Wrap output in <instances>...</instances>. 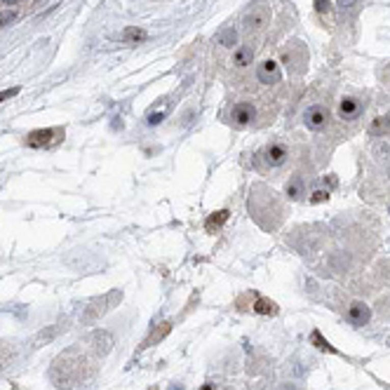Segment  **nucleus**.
<instances>
[{
    "instance_id": "nucleus-17",
    "label": "nucleus",
    "mask_w": 390,
    "mask_h": 390,
    "mask_svg": "<svg viewBox=\"0 0 390 390\" xmlns=\"http://www.w3.org/2000/svg\"><path fill=\"white\" fill-rule=\"evenodd\" d=\"M385 132H390L388 118H385V116L374 118V120H372V125H369V134H372V136H383Z\"/></svg>"
},
{
    "instance_id": "nucleus-15",
    "label": "nucleus",
    "mask_w": 390,
    "mask_h": 390,
    "mask_svg": "<svg viewBox=\"0 0 390 390\" xmlns=\"http://www.w3.org/2000/svg\"><path fill=\"white\" fill-rule=\"evenodd\" d=\"M172 331V322H162V324H158L155 329L148 334V339L144 343H141V348H151V346H155V343H160L162 339H165L167 334Z\"/></svg>"
},
{
    "instance_id": "nucleus-26",
    "label": "nucleus",
    "mask_w": 390,
    "mask_h": 390,
    "mask_svg": "<svg viewBox=\"0 0 390 390\" xmlns=\"http://www.w3.org/2000/svg\"><path fill=\"white\" fill-rule=\"evenodd\" d=\"M200 390H216V385H214V383H202Z\"/></svg>"
},
{
    "instance_id": "nucleus-18",
    "label": "nucleus",
    "mask_w": 390,
    "mask_h": 390,
    "mask_svg": "<svg viewBox=\"0 0 390 390\" xmlns=\"http://www.w3.org/2000/svg\"><path fill=\"white\" fill-rule=\"evenodd\" d=\"M120 38L125 43H139V40H146V31L139 29V26H129V29L122 31Z\"/></svg>"
},
{
    "instance_id": "nucleus-25",
    "label": "nucleus",
    "mask_w": 390,
    "mask_h": 390,
    "mask_svg": "<svg viewBox=\"0 0 390 390\" xmlns=\"http://www.w3.org/2000/svg\"><path fill=\"white\" fill-rule=\"evenodd\" d=\"M17 94H19V87H12V90H3V92H0V104H3V101H7V99L17 97Z\"/></svg>"
},
{
    "instance_id": "nucleus-10",
    "label": "nucleus",
    "mask_w": 390,
    "mask_h": 390,
    "mask_svg": "<svg viewBox=\"0 0 390 390\" xmlns=\"http://www.w3.org/2000/svg\"><path fill=\"white\" fill-rule=\"evenodd\" d=\"M362 108H365V104H362L357 97H343L341 101H339V116H341L343 120H355V118L362 113Z\"/></svg>"
},
{
    "instance_id": "nucleus-19",
    "label": "nucleus",
    "mask_w": 390,
    "mask_h": 390,
    "mask_svg": "<svg viewBox=\"0 0 390 390\" xmlns=\"http://www.w3.org/2000/svg\"><path fill=\"white\" fill-rule=\"evenodd\" d=\"M57 334H59V324H54V327H47V329H43L40 334L36 336V339H33V348H40L43 343H49Z\"/></svg>"
},
{
    "instance_id": "nucleus-32",
    "label": "nucleus",
    "mask_w": 390,
    "mask_h": 390,
    "mask_svg": "<svg viewBox=\"0 0 390 390\" xmlns=\"http://www.w3.org/2000/svg\"><path fill=\"white\" fill-rule=\"evenodd\" d=\"M385 118H388V125H390V113H388V116H385Z\"/></svg>"
},
{
    "instance_id": "nucleus-8",
    "label": "nucleus",
    "mask_w": 390,
    "mask_h": 390,
    "mask_svg": "<svg viewBox=\"0 0 390 390\" xmlns=\"http://www.w3.org/2000/svg\"><path fill=\"white\" fill-rule=\"evenodd\" d=\"M254 118H256V108L249 101H238L231 108V122L235 127H247V125H252Z\"/></svg>"
},
{
    "instance_id": "nucleus-16",
    "label": "nucleus",
    "mask_w": 390,
    "mask_h": 390,
    "mask_svg": "<svg viewBox=\"0 0 390 390\" xmlns=\"http://www.w3.org/2000/svg\"><path fill=\"white\" fill-rule=\"evenodd\" d=\"M277 303L270 299H266V296H256V303H254V313H259V315H277Z\"/></svg>"
},
{
    "instance_id": "nucleus-21",
    "label": "nucleus",
    "mask_w": 390,
    "mask_h": 390,
    "mask_svg": "<svg viewBox=\"0 0 390 390\" xmlns=\"http://www.w3.org/2000/svg\"><path fill=\"white\" fill-rule=\"evenodd\" d=\"M311 341L315 343V346L320 348V350H324V353H331V355H336V348L331 346V343L327 341V339H324V336L320 334V331H317V329H315V331H313V334H311Z\"/></svg>"
},
{
    "instance_id": "nucleus-4",
    "label": "nucleus",
    "mask_w": 390,
    "mask_h": 390,
    "mask_svg": "<svg viewBox=\"0 0 390 390\" xmlns=\"http://www.w3.org/2000/svg\"><path fill=\"white\" fill-rule=\"evenodd\" d=\"M64 139V127H47V129H33L26 136V146L31 148H49Z\"/></svg>"
},
{
    "instance_id": "nucleus-20",
    "label": "nucleus",
    "mask_w": 390,
    "mask_h": 390,
    "mask_svg": "<svg viewBox=\"0 0 390 390\" xmlns=\"http://www.w3.org/2000/svg\"><path fill=\"white\" fill-rule=\"evenodd\" d=\"M287 195L292 198V200H299L301 195H303V181L299 177H294L287 181Z\"/></svg>"
},
{
    "instance_id": "nucleus-1",
    "label": "nucleus",
    "mask_w": 390,
    "mask_h": 390,
    "mask_svg": "<svg viewBox=\"0 0 390 390\" xmlns=\"http://www.w3.org/2000/svg\"><path fill=\"white\" fill-rule=\"evenodd\" d=\"M94 369H90V360L78 346L66 348L64 353H59L52 362L49 369V381L59 390H71L78 383H82L85 378H90Z\"/></svg>"
},
{
    "instance_id": "nucleus-9",
    "label": "nucleus",
    "mask_w": 390,
    "mask_h": 390,
    "mask_svg": "<svg viewBox=\"0 0 390 390\" xmlns=\"http://www.w3.org/2000/svg\"><path fill=\"white\" fill-rule=\"evenodd\" d=\"M261 158H263V162H266V165L280 167V165H285V162H287V158H289V151H287L285 144H268V146L263 148Z\"/></svg>"
},
{
    "instance_id": "nucleus-23",
    "label": "nucleus",
    "mask_w": 390,
    "mask_h": 390,
    "mask_svg": "<svg viewBox=\"0 0 390 390\" xmlns=\"http://www.w3.org/2000/svg\"><path fill=\"white\" fill-rule=\"evenodd\" d=\"M14 17H17V12H14V10H5V12H0V29H3L5 24H10Z\"/></svg>"
},
{
    "instance_id": "nucleus-13",
    "label": "nucleus",
    "mask_w": 390,
    "mask_h": 390,
    "mask_svg": "<svg viewBox=\"0 0 390 390\" xmlns=\"http://www.w3.org/2000/svg\"><path fill=\"white\" fill-rule=\"evenodd\" d=\"M216 45L224 49H233L238 45V29H233V26H224L219 31V36H216Z\"/></svg>"
},
{
    "instance_id": "nucleus-11",
    "label": "nucleus",
    "mask_w": 390,
    "mask_h": 390,
    "mask_svg": "<svg viewBox=\"0 0 390 390\" xmlns=\"http://www.w3.org/2000/svg\"><path fill=\"white\" fill-rule=\"evenodd\" d=\"M369 317H372V311H369V305H367V303H362V301L350 303V308H348V322H350V324L362 327V324L369 322Z\"/></svg>"
},
{
    "instance_id": "nucleus-7",
    "label": "nucleus",
    "mask_w": 390,
    "mask_h": 390,
    "mask_svg": "<svg viewBox=\"0 0 390 390\" xmlns=\"http://www.w3.org/2000/svg\"><path fill=\"white\" fill-rule=\"evenodd\" d=\"M256 78L259 82L263 85H275V82H280L282 73H280V64L275 59H263L259 66H256Z\"/></svg>"
},
{
    "instance_id": "nucleus-2",
    "label": "nucleus",
    "mask_w": 390,
    "mask_h": 390,
    "mask_svg": "<svg viewBox=\"0 0 390 390\" xmlns=\"http://www.w3.org/2000/svg\"><path fill=\"white\" fill-rule=\"evenodd\" d=\"M120 301H122V292H120V289H113V292L104 294V296L92 299L90 303H87V308L82 311V322H85V324L97 322L99 317H104L108 311H113Z\"/></svg>"
},
{
    "instance_id": "nucleus-31",
    "label": "nucleus",
    "mask_w": 390,
    "mask_h": 390,
    "mask_svg": "<svg viewBox=\"0 0 390 390\" xmlns=\"http://www.w3.org/2000/svg\"><path fill=\"white\" fill-rule=\"evenodd\" d=\"M5 3H7V5H12V3H17V0H5Z\"/></svg>"
},
{
    "instance_id": "nucleus-6",
    "label": "nucleus",
    "mask_w": 390,
    "mask_h": 390,
    "mask_svg": "<svg viewBox=\"0 0 390 390\" xmlns=\"http://www.w3.org/2000/svg\"><path fill=\"white\" fill-rule=\"evenodd\" d=\"M303 122H305V127L313 129V132H322V129L329 125V110L320 104L311 106V108H305V113H303Z\"/></svg>"
},
{
    "instance_id": "nucleus-5",
    "label": "nucleus",
    "mask_w": 390,
    "mask_h": 390,
    "mask_svg": "<svg viewBox=\"0 0 390 390\" xmlns=\"http://www.w3.org/2000/svg\"><path fill=\"white\" fill-rule=\"evenodd\" d=\"M85 346L90 348L94 355L104 357V355H108L110 350H113L116 339H113V334L106 331V329H94V331H90V334L85 336Z\"/></svg>"
},
{
    "instance_id": "nucleus-12",
    "label": "nucleus",
    "mask_w": 390,
    "mask_h": 390,
    "mask_svg": "<svg viewBox=\"0 0 390 390\" xmlns=\"http://www.w3.org/2000/svg\"><path fill=\"white\" fill-rule=\"evenodd\" d=\"M254 57H256V47H252V43L238 45L235 52H233V64H235V68H247L254 64Z\"/></svg>"
},
{
    "instance_id": "nucleus-29",
    "label": "nucleus",
    "mask_w": 390,
    "mask_h": 390,
    "mask_svg": "<svg viewBox=\"0 0 390 390\" xmlns=\"http://www.w3.org/2000/svg\"><path fill=\"white\" fill-rule=\"evenodd\" d=\"M285 390H299V388H296V385H287Z\"/></svg>"
},
{
    "instance_id": "nucleus-24",
    "label": "nucleus",
    "mask_w": 390,
    "mask_h": 390,
    "mask_svg": "<svg viewBox=\"0 0 390 390\" xmlns=\"http://www.w3.org/2000/svg\"><path fill=\"white\" fill-rule=\"evenodd\" d=\"M315 7H317V12L320 14H329V10H331L329 0H315Z\"/></svg>"
},
{
    "instance_id": "nucleus-22",
    "label": "nucleus",
    "mask_w": 390,
    "mask_h": 390,
    "mask_svg": "<svg viewBox=\"0 0 390 390\" xmlns=\"http://www.w3.org/2000/svg\"><path fill=\"white\" fill-rule=\"evenodd\" d=\"M308 200L313 202V205H320V202H327L329 200V190H315V193L308 198Z\"/></svg>"
},
{
    "instance_id": "nucleus-14",
    "label": "nucleus",
    "mask_w": 390,
    "mask_h": 390,
    "mask_svg": "<svg viewBox=\"0 0 390 390\" xmlns=\"http://www.w3.org/2000/svg\"><path fill=\"white\" fill-rule=\"evenodd\" d=\"M228 216H231V212H228V209H219V212L209 214L207 219H205V231H207V233L219 231L221 226H224L226 221H228Z\"/></svg>"
},
{
    "instance_id": "nucleus-27",
    "label": "nucleus",
    "mask_w": 390,
    "mask_h": 390,
    "mask_svg": "<svg viewBox=\"0 0 390 390\" xmlns=\"http://www.w3.org/2000/svg\"><path fill=\"white\" fill-rule=\"evenodd\" d=\"M324 183H329V186H336V179H334V177H324Z\"/></svg>"
},
{
    "instance_id": "nucleus-30",
    "label": "nucleus",
    "mask_w": 390,
    "mask_h": 390,
    "mask_svg": "<svg viewBox=\"0 0 390 390\" xmlns=\"http://www.w3.org/2000/svg\"><path fill=\"white\" fill-rule=\"evenodd\" d=\"M170 390H183V388H181V385H172Z\"/></svg>"
},
{
    "instance_id": "nucleus-3",
    "label": "nucleus",
    "mask_w": 390,
    "mask_h": 390,
    "mask_svg": "<svg viewBox=\"0 0 390 390\" xmlns=\"http://www.w3.org/2000/svg\"><path fill=\"white\" fill-rule=\"evenodd\" d=\"M270 24V10L263 3H254L247 7V12L242 14V26L247 31H263Z\"/></svg>"
},
{
    "instance_id": "nucleus-28",
    "label": "nucleus",
    "mask_w": 390,
    "mask_h": 390,
    "mask_svg": "<svg viewBox=\"0 0 390 390\" xmlns=\"http://www.w3.org/2000/svg\"><path fill=\"white\" fill-rule=\"evenodd\" d=\"M339 3H341V5H346V7H348V5H353V3H357V0H339Z\"/></svg>"
}]
</instances>
